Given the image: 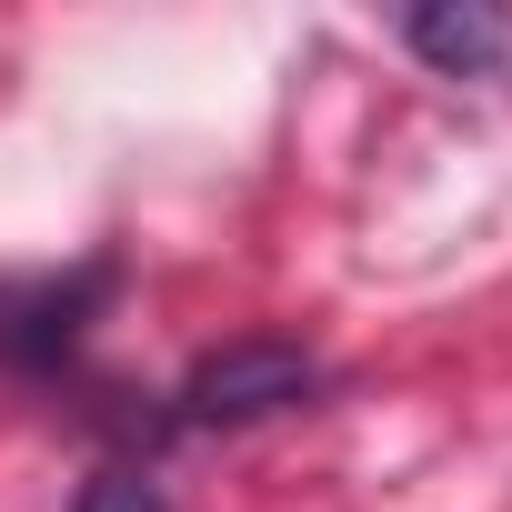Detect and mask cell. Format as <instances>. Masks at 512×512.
Returning a JSON list of instances; mask_svg holds the SVG:
<instances>
[{
	"label": "cell",
	"instance_id": "obj_1",
	"mask_svg": "<svg viewBox=\"0 0 512 512\" xmlns=\"http://www.w3.org/2000/svg\"><path fill=\"white\" fill-rule=\"evenodd\" d=\"M332 392V362L292 332H241V342H211L171 392H161V432H251V422H282V412H312Z\"/></svg>",
	"mask_w": 512,
	"mask_h": 512
},
{
	"label": "cell",
	"instance_id": "obj_2",
	"mask_svg": "<svg viewBox=\"0 0 512 512\" xmlns=\"http://www.w3.org/2000/svg\"><path fill=\"white\" fill-rule=\"evenodd\" d=\"M121 302V251H91L71 272H0V372L11 382H71L91 322Z\"/></svg>",
	"mask_w": 512,
	"mask_h": 512
},
{
	"label": "cell",
	"instance_id": "obj_3",
	"mask_svg": "<svg viewBox=\"0 0 512 512\" xmlns=\"http://www.w3.org/2000/svg\"><path fill=\"white\" fill-rule=\"evenodd\" d=\"M412 61H432L442 81H492L512 61V21L482 11V0H412V11L392 21Z\"/></svg>",
	"mask_w": 512,
	"mask_h": 512
},
{
	"label": "cell",
	"instance_id": "obj_4",
	"mask_svg": "<svg viewBox=\"0 0 512 512\" xmlns=\"http://www.w3.org/2000/svg\"><path fill=\"white\" fill-rule=\"evenodd\" d=\"M71 512H171V502H161V482H151L141 462H101V472L81 482Z\"/></svg>",
	"mask_w": 512,
	"mask_h": 512
}]
</instances>
